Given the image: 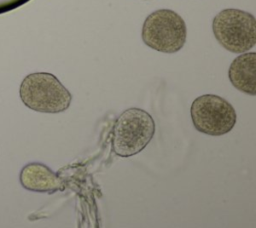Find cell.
<instances>
[{
    "mask_svg": "<svg viewBox=\"0 0 256 228\" xmlns=\"http://www.w3.org/2000/svg\"><path fill=\"white\" fill-rule=\"evenodd\" d=\"M19 95L26 107L42 113L64 112L72 101L68 89L48 72L27 75L20 84Z\"/></svg>",
    "mask_w": 256,
    "mask_h": 228,
    "instance_id": "obj_1",
    "label": "cell"
},
{
    "mask_svg": "<svg viewBox=\"0 0 256 228\" xmlns=\"http://www.w3.org/2000/svg\"><path fill=\"white\" fill-rule=\"evenodd\" d=\"M155 122L143 109L129 108L116 119L112 131V149L120 157H130L141 152L152 140Z\"/></svg>",
    "mask_w": 256,
    "mask_h": 228,
    "instance_id": "obj_2",
    "label": "cell"
},
{
    "mask_svg": "<svg viewBox=\"0 0 256 228\" xmlns=\"http://www.w3.org/2000/svg\"><path fill=\"white\" fill-rule=\"evenodd\" d=\"M212 31L218 43L232 53H245L256 44V19L240 9L221 10L213 18Z\"/></svg>",
    "mask_w": 256,
    "mask_h": 228,
    "instance_id": "obj_3",
    "label": "cell"
},
{
    "mask_svg": "<svg viewBox=\"0 0 256 228\" xmlns=\"http://www.w3.org/2000/svg\"><path fill=\"white\" fill-rule=\"evenodd\" d=\"M141 37L149 48L162 53H176L187 37L183 18L173 10L159 9L149 14L142 25Z\"/></svg>",
    "mask_w": 256,
    "mask_h": 228,
    "instance_id": "obj_4",
    "label": "cell"
},
{
    "mask_svg": "<svg viewBox=\"0 0 256 228\" xmlns=\"http://www.w3.org/2000/svg\"><path fill=\"white\" fill-rule=\"evenodd\" d=\"M190 114L196 130L211 136H221L230 132L237 119L233 106L214 94L197 97L192 102Z\"/></svg>",
    "mask_w": 256,
    "mask_h": 228,
    "instance_id": "obj_5",
    "label": "cell"
},
{
    "mask_svg": "<svg viewBox=\"0 0 256 228\" xmlns=\"http://www.w3.org/2000/svg\"><path fill=\"white\" fill-rule=\"evenodd\" d=\"M21 185L30 191L52 193L63 189L62 179L48 166L33 162L26 164L19 175Z\"/></svg>",
    "mask_w": 256,
    "mask_h": 228,
    "instance_id": "obj_6",
    "label": "cell"
},
{
    "mask_svg": "<svg viewBox=\"0 0 256 228\" xmlns=\"http://www.w3.org/2000/svg\"><path fill=\"white\" fill-rule=\"evenodd\" d=\"M228 77L231 84L248 95H256V53L245 52L230 64Z\"/></svg>",
    "mask_w": 256,
    "mask_h": 228,
    "instance_id": "obj_7",
    "label": "cell"
}]
</instances>
